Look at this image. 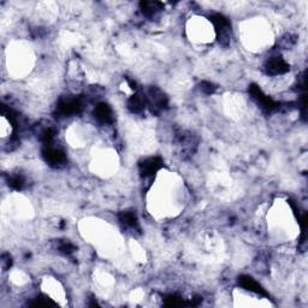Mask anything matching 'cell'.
<instances>
[{
    "label": "cell",
    "instance_id": "cell-10",
    "mask_svg": "<svg viewBox=\"0 0 308 308\" xmlns=\"http://www.w3.org/2000/svg\"><path fill=\"white\" fill-rule=\"evenodd\" d=\"M140 9L147 17H153L163 9V4L159 2H141Z\"/></svg>",
    "mask_w": 308,
    "mask_h": 308
},
{
    "label": "cell",
    "instance_id": "cell-7",
    "mask_svg": "<svg viewBox=\"0 0 308 308\" xmlns=\"http://www.w3.org/2000/svg\"><path fill=\"white\" fill-rule=\"evenodd\" d=\"M238 284H240L243 289L251 291V293L263 295V296H267L268 295L266 290H265L253 277L247 276V274H242V276H240V278H238Z\"/></svg>",
    "mask_w": 308,
    "mask_h": 308
},
{
    "label": "cell",
    "instance_id": "cell-12",
    "mask_svg": "<svg viewBox=\"0 0 308 308\" xmlns=\"http://www.w3.org/2000/svg\"><path fill=\"white\" fill-rule=\"evenodd\" d=\"M120 222L128 228H136L139 225L137 215L133 211H124L119 214Z\"/></svg>",
    "mask_w": 308,
    "mask_h": 308
},
{
    "label": "cell",
    "instance_id": "cell-9",
    "mask_svg": "<svg viewBox=\"0 0 308 308\" xmlns=\"http://www.w3.org/2000/svg\"><path fill=\"white\" fill-rule=\"evenodd\" d=\"M94 117H96V119L99 120L100 123L109 124L112 122L113 119L112 109L110 107V105L101 103L98 105L96 110H94Z\"/></svg>",
    "mask_w": 308,
    "mask_h": 308
},
{
    "label": "cell",
    "instance_id": "cell-13",
    "mask_svg": "<svg viewBox=\"0 0 308 308\" xmlns=\"http://www.w3.org/2000/svg\"><path fill=\"white\" fill-rule=\"evenodd\" d=\"M25 184V179L22 175H14L9 178V186L16 191H21Z\"/></svg>",
    "mask_w": 308,
    "mask_h": 308
},
{
    "label": "cell",
    "instance_id": "cell-15",
    "mask_svg": "<svg viewBox=\"0 0 308 308\" xmlns=\"http://www.w3.org/2000/svg\"><path fill=\"white\" fill-rule=\"evenodd\" d=\"M58 250H59V252H60V253L70 255L71 253H74V252H75V245L71 243L70 241H61L60 243H59Z\"/></svg>",
    "mask_w": 308,
    "mask_h": 308
},
{
    "label": "cell",
    "instance_id": "cell-2",
    "mask_svg": "<svg viewBox=\"0 0 308 308\" xmlns=\"http://www.w3.org/2000/svg\"><path fill=\"white\" fill-rule=\"evenodd\" d=\"M265 71L271 76H278L289 71V64L282 57H271L265 63Z\"/></svg>",
    "mask_w": 308,
    "mask_h": 308
},
{
    "label": "cell",
    "instance_id": "cell-1",
    "mask_svg": "<svg viewBox=\"0 0 308 308\" xmlns=\"http://www.w3.org/2000/svg\"><path fill=\"white\" fill-rule=\"evenodd\" d=\"M250 94L265 111H267V112H272V111L277 110L278 107H280V104L276 103L272 98L266 96L257 84H252V86H250Z\"/></svg>",
    "mask_w": 308,
    "mask_h": 308
},
{
    "label": "cell",
    "instance_id": "cell-16",
    "mask_svg": "<svg viewBox=\"0 0 308 308\" xmlns=\"http://www.w3.org/2000/svg\"><path fill=\"white\" fill-rule=\"evenodd\" d=\"M215 89H217V87H215L213 83H211V82L204 81L201 83V90L206 94H213L215 91Z\"/></svg>",
    "mask_w": 308,
    "mask_h": 308
},
{
    "label": "cell",
    "instance_id": "cell-8",
    "mask_svg": "<svg viewBox=\"0 0 308 308\" xmlns=\"http://www.w3.org/2000/svg\"><path fill=\"white\" fill-rule=\"evenodd\" d=\"M209 19H211L212 24L214 25V29L215 32H217L218 37H227L229 29H230V21L222 14H213L211 17H209Z\"/></svg>",
    "mask_w": 308,
    "mask_h": 308
},
{
    "label": "cell",
    "instance_id": "cell-11",
    "mask_svg": "<svg viewBox=\"0 0 308 308\" xmlns=\"http://www.w3.org/2000/svg\"><path fill=\"white\" fill-rule=\"evenodd\" d=\"M146 105V98L140 96V94H134L129 99V101H128V107H129V110L132 111L133 113H140L141 111L145 110Z\"/></svg>",
    "mask_w": 308,
    "mask_h": 308
},
{
    "label": "cell",
    "instance_id": "cell-14",
    "mask_svg": "<svg viewBox=\"0 0 308 308\" xmlns=\"http://www.w3.org/2000/svg\"><path fill=\"white\" fill-rule=\"evenodd\" d=\"M55 136V133L53 129H51V128H48V129L44 130V132L41 133V141L45 143V146H51V143L53 142Z\"/></svg>",
    "mask_w": 308,
    "mask_h": 308
},
{
    "label": "cell",
    "instance_id": "cell-3",
    "mask_svg": "<svg viewBox=\"0 0 308 308\" xmlns=\"http://www.w3.org/2000/svg\"><path fill=\"white\" fill-rule=\"evenodd\" d=\"M82 110V104L78 99L69 98V99H61L57 105V112L61 117H70L76 114Z\"/></svg>",
    "mask_w": 308,
    "mask_h": 308
},
{
    "label": "cell",
    "instance_id": "cell-6",
    "mask_svg": "<svg viewBox=\"0 0 308 308\" xmlns=\"http://www.w3.org/2000/svg\"><path fill=\"white\" fill-rule=\"evenodd\" d=\"M42 156H44V159L46 160V163L50 164L51 166H59L61 165L65 162V154L63 150L58 149V148H53V147L47 146L42 152Z\"/></svg>",
    "mask_w": 308,
    "mask_h": 308
},
{
    "label": "cell",
    "instance_id": "cell-4",
    "mask_svg": "<svg viewBox=\"0 0 308 308\" xmlns=\"http://www.w3.org/2000/svg\"><path fill=\"white\" fill-rule=\"evenodd\" d=\"M146 101L153 112H159V111H163L168 107V98L164 96V93H162L159 89H157V88H152L149 90Z\"/></svg>",
    "mask_w": 308,
    "mask_h": 308
},
{
    "label": "cell",
    "instance_id": "cell-5",
    "mask_svg": "<svg viewBox=\"0 0 308 308\" xmlns=\"http://www.w3.org/2000/svg\"><path fill=\"white\" fill-rule=\"evenodd\" d=\"M162 166L163 160L162 158H159V157H150V158L142 160V162L139 164L140 173L142 177H150L156 175V173L162 169Z\"/></svg>",
    "mask_w": 308,
    "mask_h": 308
}]
</instances>
